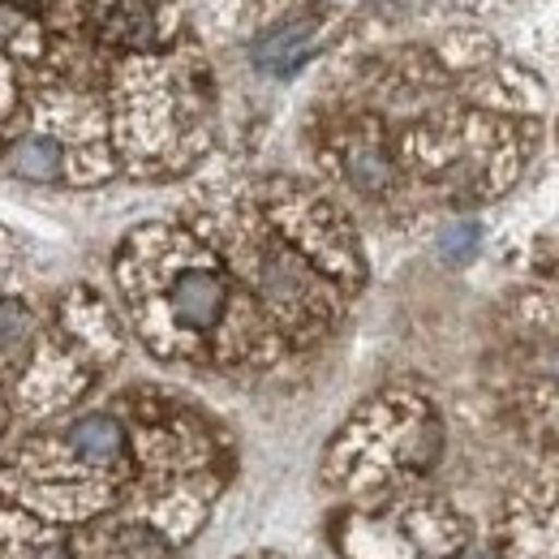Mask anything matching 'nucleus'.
Instances as JSON below:
<instances>
[{"label":"nucleus","instance_id":"10","mask_svg":"<svg viewBox=\"0 0 559 559\" xmlns=\"http://www.w3.org/2000/svg\"><path fill=\"white\" fill-rule=\"evenodd\" d=\"M9 9H22L26 17H66L70 22L73 9L82 4V0H4Z\"/></svg>","mask_w":559,"mask_h":559},{"label":"nucleus","instance_id":"4","mask_svg":"<svg viewBox=\"0 0 559 559\" xmlns=\"http://www.w3.org/2000/svg\"><path fill=\"white\" fill-rule=\"evenodd\" d=\"M211 246L224 267L254 297L267 323L293 341H319L341 314V284L328 280L306 254H297L272 219L254 207H233L211 219Z\"/></svg>","mask_w":559,"mask_h":559},{"label":"nucleus","instance_id":"6","mask_svg":"<svg viewBox=\"0 0 559 559\" xmlns=\"http://www.w3.org/2000/svg\"><path fill=\"white\" fill-rule=\"evenodd\" d=\"M259 211L272 219L280 237L297 254H306L328 280H336L341 288H353L361 280V254H357L349 224L323 194H314L297 181H276L263 190Z\"/></svg>","mask_w":559,"mask_h":559},{"label":"nucleus","instance_id":"9","mask_svg":"<svg viewBox=\"0 0 559 559\" xmlns=\"http://www.w3.org/2000/svg\"><path fill=\"white\" fill-rule=\"evenodd\" d=\"M39 323L22 297H0V370H17L35 349Z\"/></svg>","mask_w":559,"mask_h":559},{"label":"nucleus","instance_id":"2","mask_svg":"<svg viewBox=\"0 0 559 559\" xmlns=\"http://www.w3.org/2000/svg\"><path fill=\"white\" fill-rule=\"evenodd\" d=\"M134 478V439L121 414L91 409L57 435L26 439L0 465V495L44 521L82 525L104 516Z\"/></svg>","mask_w":559,"mask_h":559},{"label":"nucleus","instance_id":"11","mask_svg":"<svg viewBox=\"0 0 559 559\" xmlns=\"http://www.w3.org/2000/svg\"><path fill=\"white\" fill-rule=\"evenodd\" d=\"M474 246H478V228H474V224H461V228H452V233L443 237V250H448V259H465Z\"/></svg>","mask_w":559,"mask_h":559},{"label":"nucleus","instance_id":"12","mask_svg":"<svg viewBox=\"0 0 559 559\" xmlns=\"http://www.w3.org/2000/svg\"><path fill=\"white\" fill-rule=\"evenodd\" d=\"M9 414H13V405H9V396H4V388H0V439H4V430H9Z\"/></svg>","mask_w":559,"mask_h":559},{"label":"nucleus","instance_id":"8","mask_svg":"<svg viewBox=\"0 0 559 559\" xmlns=\"http://www.w3.org/2000/svg\"><path fill=\"white\" fill-rule=\"evenodd\" d=\"M314 31H319V17H301V13L284 17V22H276V26L259 39L254 61L267 73H293L310 52H314Z\"/></svg>","mask_w":559,"mask_h":559},{"label":"nucleus","instance_id":"5","mask_svg":"<svg viewBox=\"0 0 559 559\" xmlns=\"http://www.w3.org/2000/svg\"><path fill=\"white\" fill-rule=\"evenodd\" d=\"M0 559H164V538L151 525L70 530L17 503H0Z\"/></svg>","mask_w":559,"mask_h":559},{"label":"nucleus","instance_id":"1","mask_svg":"<svg viewBox=\"0 0 559 559\" xmlns=\"http://www.w3.org/2000/svg\"><path fill=\"white\" fill-rule=\"evenodd\" d=\"M117 280L134 328L159 357L246 361L272 336L224 259L181 228H139L117 259Z\"/></svg>","mask_w":559,"mask_h":559},{"label":"nucleus","instance_id":"7","mask_svg":"<svg viewBox=\"0 0 559 559\" xmlns=\"http://www.w3.org/2000/svg\"><path fill=\"white\" fill-rule=\"evenodd\" d=\"M91 9L99 35L126 52H159L177 31L173 0H91Z\"/></svg>","mask_w":559,"mask_h":559},{"label":"nucleus","instance_id":"3","mask_svg":"<svg viewBox=\"0 0 559 559\" xmlns=\"http://www.w3.org/2000/svg\"><path fill=\"white\" fill-rule=\"evenodd\" d=\"M211 134L207 70L181 52H130L117 70V151L146 177L190 168Z\"/></svg>","mask_w":559,"mask_h":559}]
</instances>
